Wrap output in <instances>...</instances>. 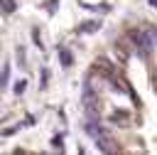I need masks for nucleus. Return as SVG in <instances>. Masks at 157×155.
I'll list each match as a JSON object with an SVG mask.
<instances>
[{
	"label": "nucleus",
	"mask_w": 157,
	"mask_h": 155,
	"mask_svg": "<svg viewBox=\"0 0 157 155\" xmlns=\"http://www.w3.org/2000/svg\"><path fill=\"white\" fill-rule=\"evenodd\" d=\"M93 69H96V71H101V74H103L105 79H108V76H113V71H115V69H113V64H110L108 59H96Z\"/></svg>",
	"instance_id": "obj_2"
},
{
	"label": "nucleus",
	"mask_w": 157,
	"mask_h": 155,
	"mask_svg": "<svg viewBox=\"0 0 157 155\" xmlns=\"http://www.w3.org/2000/svg\"><path fill=\"white\" fill-rule=\"evenodd\" d=\"M49 76H52V74H49V69H47V66H42V71H39V89H42V91L47 89V84H49Z\"/></svg>",
	"instance_id": "obj_6"
},
{
	"label": "nucleus",
	"mask_w": 157,
	"mask_h": 155,
	"mask_svg": "<svg viewBox=\"0 0 157 155\" xmlns=\"http://www.w3.org/2000/svg\"><path fill=\"white\" fill-rule=\"evenodd\" d=\"M59 62H61L64 69H71V64H74V54H71L66 47H59Z\"/></svg>",
	"instance_id": "obj_4"
},
{
	"label": "nucleus",
	"mask_w": 157,
	"mask_h": 155,
	"mask_svg": "<svg viewBox=\"0 0 157 155\" xmlns=\"http://www.w3.org/2000/svg\"><path fill=\"white\" fill-rule=\"evenodd\" d=\"M32 39H34V47H37V49H44V42H42V37H39V27H32Z\"/></svg>",
	"instance_id": "obj_7"
},
{
	"label": "nucleus",
	"mask_w": 157,
	"mask_h": 155,
	"mask_svg": "<svg viewBox=\"0 0 157 155\" xmlns=\"http://www.w3.org/2000/svg\"><path fill=\"white\" fill-rule=\"evenodd\" d=\"M17 59H20L17 64L25 69V66H27V59H25V47H22V44H17Z\"/></svg>",
	"instance_id": "obj_10"
},
{
	"label": "nucleus",
	"mask_w": 157,
	"mask_h": 155,
	"mask_svg": "<svg viewBox=\"0 0 157 155\" xmlns=\"http://www.w3.org/2000/svg\"><path fill=\"white\" fill-rule=\"evenodd\" d=\"M0 7H2L5 12H15V10H17V5H15V0H0Z\"/></svg>",
	"instance_id": "obj_9"
},
{
	"label": "nucleus",
	"mask_w": 157,
	"mask_h": 155,
	"mask_svg": "<svg viewBox=\"0 0 157 155\" xmlns=\"http://www.w3.org/2000/svg\"><path fill=\"white\" fill-rule=\"evenodd\" d=\"M93 143L98 145V150H101L103 155H120V145H118V140H115L110 133H103V135L96 138Z\"/></svg>",
	"instance_id": "obj_1"
},
{
	"label": "nucleus",
	"mask_w": 157,
	"mask_h": 155,
	"mask_svg": "<svg viewBox=\"0 0 157 155\" xmlns=\"http://www.w3.org/2000/svg\"><path fill=\"white\" fill-rule=\"evenodd\" d=\"M25 89H27V79H17V84L12 86V91H15V96H20V93H22Z\"/></svg>",
	"instance_id": "obj_8"
},
{
	"label": "nucleus",
	"mask_w": 157,
	"mask_h": 155,
	"mask_svg": "<svg viewBox=\"0 0 157 155\" xmlns=\"http://www.w3.org/2000/svg\"><path fill=\"white\" fill-rule=\"evenodd\" d=\"M147 2H150V5H152V7H157V0H147Z\"/></svg>",
	"instance_id": "obj_12"
},
{
	"label": "nucleus",
	"mask_w": 157,
	"mask_h": 155,
	"mask_svg": "<svg viewBox=\"0 0 157 155\" xmlns=\"http://www.w3.org/2000/svg\"><path fill=\"white\" fill-rule=\"evenodd\" d=\"M7 81H10V62H5L0 69V93L7 89Z\"/></svg>",
	"instance_id": "obj_5"
},
{
	"label": "nucleus",
	"mask_w": 157,
	"mask_h": 155,
	"mask_svg": "<svg viewBox=\"0 0 157 155\" xmlns=\"http://www.w3.org/2000/svg\"><path fill=\"white\" fill-rule=\"evenodd\" d=\"M56 2H59V0H52V2L47 5V10H49V15H54V12H56Z\"/></svg>",
	"instance_id": "obj_11"
},
{
	"label": "nucleus",
	"mask_w": 157,
	"mask_h": 155,
	"mask_svg": "<svg viewBox=\"0 0 157 155\" xmlns=\"http://www.w3.org/2000/svg\"><path fill=\"white\" fill-rule=\"evenodd\" d=\"M98 30H101V22H98V20H88V22L78 25V32H81V34H93V32H98Z\"/></svg>",
	"instance_id": "obj_3"
}]
</instances>
